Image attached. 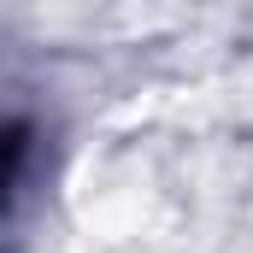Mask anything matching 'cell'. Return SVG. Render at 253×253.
<instances>
[{
  "label": "cell",
  "instance_id": "obj_1",
  "mask_svg": "<svg viewBox=\"0 0 253 253\" xmlns=\"http://www.w3.org/2000/svg\"><path fill=\"white\" fill-rule=\"evenodd\" d=\"M18 153H24V141H18L12 129H0V194L12 183V171H18Z\"/></svg>",
  "mask_w": 253,
  "mask_h": 253
}]
</instances>
